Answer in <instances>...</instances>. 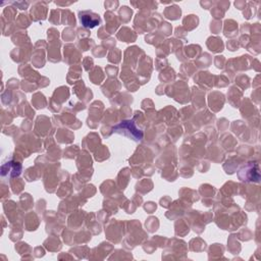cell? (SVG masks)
Returning <instances> with one entry per match:
<instances>
[{
	"instance_id": "obj_1",
	"label": "cell",
	"mask_w": 261,
	"mask_h": 261,
	"mask_svg": "<svg viewBox=\"0 0 261 261\" xmlns=\"http://www.w3.org/2000/svg\"><path fill=\"white\" fill-rule=\"evenodd\" d=\"M114 132L129 137V138L136 142H139L143 139V133L136 128L134 121L132 120L121 121L114 128Z\"/></svg>"
},
{
	"instance_id": "obj_2",
	"label": "cell",
	"mask_w": 261,
	"mask_h": 261,
	"mask_svg": "<svg viewBox=\"0 0 261 261\" xmlns=\"http://www.w3.org/2000/svg\"><path fill=\"white\" fill-rule=\"evenodd\" d=\"M22 172V163L21 161H18V159H9L6 162H4L1 167V175L2 177L9 176L15 177L19 176Z\"/></svg>"
},
{
	"instance_id": "obj_3",
	"label": "cell",
	"mask_w": 261,
	"mask_h": 261,
	"mask_svg": "<svg viewBox=\"0 0 261 261\" xmlns=\"http://www.w3.org/2000/svg\"><path fill=\"white\" fill-rule=\"evenodd\" d=\"M79 18L81 21V24L83 25L85 28L92 29L96 26H99L101 24V19L97 15L90 10H84L79 12Z\"/></svg>"
},
{
	"instance_id": "obj_4",
	"label": "cell",
	"mask_w": 261,
	"mask_h": 261,
	"mask_svg": "<svg viewBox=\"0 0 261 261\" xmlns=\"http://www.w3.org/2000/svg\"><path fill=\"white\" fill-rule=\"evenodd\" d=\"M12 4H15L17 7L21 8V9H27V7L29 6V2H12Z\"/></svg>"
},
{
	"instance_id": "obj_5",
	"label": "cell",
	"mask_w": 261,
	"mask_h": 261,
	"mask_svg": "<svg viewBox=\"0 0 261 261\" xmlns=\"http://www.w3.org/2000/svg\"><path fill=\"white\" fill-rule=\"evenodd\" d=\"M20 182H21L20 178H17V187H19V183H20ZM12 190H13V192H15L16 194H18V193H20V192H21L23 189H22V188H18V189L15 188V189H12Z\"/></svg>"
}]
</instances>
